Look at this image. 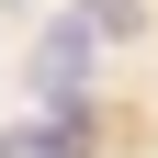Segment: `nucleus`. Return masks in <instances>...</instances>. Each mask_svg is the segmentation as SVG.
I'll use <instances>...</instances> for the list:
<instances>
[{
  "label": "nucleus",
  "mask_w": 158,
  "mask_h": 158,
  "mask_svg": "<svg viewBox=\"0 0 158 158\" xmlns=\"http://www.w3.org/2000/svg\"><path fill=\"white\" fill-rule=\"evenodd\" d=\"M90 56H102V34L79 23H45V45H34V90H45V102H79V90H90Z\"/></svg>",
  "instance_id": "obj_1"
},
{
  "label": "nucleus",
  "mask_w": 158,
  "mask_h": 158,
  "mask_svg": "<svg viewBox=\"0 0 158 158\" xmlns=\"http://www.w3.org/2000/svg\"><path fill=\"white\" fill-rule=\"evenodd\" d=\"M0 158H90V113H79V102H45L34 124L0 135Z\"/></svg>",
  "instance_id": "obj_2"
},
{
  "label": "nucleus",
  "mask_w": 158,
  "mask_h": 158,
  "mask_svg": "<svg viewBox=\"0 0 158 158\" xmlns=\"http://www.w3.org/2000/svg\"><path fill=\"white\" fill-rule=\"evenodd\" d=\"M79 23L102 34V45H135L147 34V0H79Z\"/></svg>",
  "instance_id": "obj_3"
}]
</instances>
